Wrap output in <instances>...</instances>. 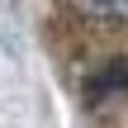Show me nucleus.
<instances>
[{
    "mask_svg": "<svg viewBox=\"0 0 128 128\" xmlns=\"http://www.w3.org/2000/svg\"><path fill=\"white\" fill-rule=\"evenodd\" d=\"M86 95H90V100L128 95V57H114V62H104L95 76H86Z\"/></svg>",
    "mask_w": 128,
    "mask_h": 128,
    "instance_id": "obj_1",
    "label": "nucleus"
}]
</instances>
